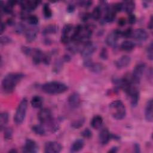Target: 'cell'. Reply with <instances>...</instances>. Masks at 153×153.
I'll use <instances>...</instances> for the list:
<instances>
[{
  "instance_id": "cell-28",
  "label": "cell",
  "mask_w": 153,
  "mask_h": 153,
  "mask_svg": "<svg viewBox=\"0 0 153 153\" xmlns=\"http://www.w3.org/2000/svg\"><path fill=\"white\" fill-rule=\"evenodd\" d=\"M42 103L43 99L39 96H34L30 100V104L34 108H40L42 106Z\"/></svg>"
},
{
  "instance_id": "cell-53",
  "label": "cell",
  "mask_w": 153,
  "mask_h": 153,
  "mask_svg": "<svg viewBox=\"0 0 153 153\" xmlns=\"http://www.w3.org/2000/svg\"><path fill=\"white\" fill-rule=\"evenodd\" d=\"M126 23V19L124 18H120L118 21V24L120 26H124Z\"/></svg>"
},
{
  "instance_id": "cell-57",
  "label": "cell",
  "mask_w": 153,
  "mask_h": 153,
  "mask_svg": "<svg viewBox=\"0 0 153 153\" xmlns=\"http://www.w3.org/2000/svg\"><path fill=\"white\" fill-rule=\"evenodd\" d=\"M151 1H142V5L143 7H144L145 8H148L149 7V4H150Z\"/></svg>"
},
{
  "instance_id": "cell-4",
  "label": "cell",
  "mask_w": 153,
  "mask_h": 153,
  "mask_svg": "<svg viewBox=\"0 0 153 153\" xmlns=\"http://www.w3.org/2000/svg\"><path fill=\"white\" fill-rule=\"evenodd\" d=\"M28 101L26 97L22 99L16 109V111L14 117V121L16 124H21L26 117Z\"/></svg>"
},
{
  "instance_id": "cell-12",
  "label": "cell",
  "mask_w": 153,
  "mask_h": 153,
  "mask_svg": "<svg viewBox=\"0 0 153 153\" xmlns=\"http://www.w3.org/2000/svg\"><path fill=\"white\" fill-rule=\"evenodd\" d=\"M38 145L36 142L30 139H27L25 141L24 146L22 148L23 152L36 153L38 151Z\"/></svg>"
},
{
  "instance_id": "cell-61",
  "label": "cell",
  "mask_w": 153,
  "mask_h": 153,
  "mask_svg": "<svg viewBox=\"0 0 153 153\" xmlns=\"http://www.w3.org/2000/svg\"><path fill=\"white\" fill-rule=\"evenodd\" d=\"M17 152V150H16L15 149H13V148L8 151V152Z\"/></svg>"
},
{
  "instance_id": "cell-17",
  "label": "cell",
  "mask_w": 153,
  "mask_h": 153,
  "mask_svg": "<svg viewBox=\"0 0 153 153\" xmlns=\"http://www.w3.org/2000/svg\"><path fill=\"white\" fill-rule=\"evenodd\" d=\"M38 27L36 26H32L27 28L25 32V38L27 42H32L36 39L38 32Z\"/></svg>"
},
{
  "instance_id": "cell-19",
  "label": "cell",
  "mask_w": 153,
  "mask_h": 153,
  "mask_svg": "<svg viewBox=\"0 0 153 153\" xmlns=\"http://www.w3.org/2000/svg\"><path fill=\"white\" fill-rule=\"evenodd\" d=\"M99 140L102 145H106L111 140V133L106 128L102 129L99 132Z\"/></svg>"
},
{
  "instance_id": "cell-50",
  "label": "cell",
  "mask_w": 153,
  "mask_h": 153,
  "mask_svg": "<svg viewBox=\"0 0 153 153\" xmlns=\"http://www.w3.org/2000/svg\"><path fill=\"white\" fill-rule=\"evenodd\" d=\"M75 10V5L73 4H70L67 6L66 8V11L69 13H73Z\"/></svg>"
},
{
  "instance_id": "cell-37",
  "label": "cell",
  "mask_w": 153,
  "mask_h": 153,
  "mask_svg": "<svg viewBox=\"0 0 153 153\" xmlns=\"http://www.w3.org/2000/svg\"><path fill=\"white\" fill-rule=\"evenodd\" d=\"M85 123V118H80L78 120H74L71 123V127L74 128H79L81 127Z\"/></svg>"
},
{
  "instance_id": "cell-49",
  "label": "cell",
  "mask_w": 153,
  "mask_h": 153,
  "mask_svg": "<svg viewBox=\"0 0 153 153\" xmlns=\"http://www.w3.org/2000/svg\"><path fill=\"white\" fill-rule=\"evenodd\" d=\"M51 59V55L50 54H44L42 59V63L46 65H48L50 63Z\"/></svg>"
},
{
  "instance_id": "cell-8",
  "label": "cell",
  "mask_w": 153,
  "mask_h": 153,
  "mask_svg": "<svg viewBox=\"0 0 153 153\" xmlns=\"http://www.w3.org/2000/svg\"><path fill=\"white\" fill-rule=\"evenodd\" d=\"M38 119L41 124L48 125L53 120V116L51 111L44 108L41 109L38 113Z\"/></svg>"
},
{
  "instance_id": "cell-51",
  "label": "cell",
  "mask_w": 153,
  "mask_h": 153,
  "mask_svg": "<svg viewBox=\"0 0 153 153\" xmlns=\"http://www.w3.org/2000/svg\"><path fill=\"white\" fill-rule=\"evenodd\" d=\"M6 25H8V26H15L16 25V23H15V20L13 18L11 17V18H9L7 20V22H6Z\"/></svg>"
},
{
  "instance_id": "cell-2",
  "label": "cell",
  "mask_w": 153,
  "mask_h": 153,
  "mask_svg": "<svg viewBox=\"0 0 153 153\" xmlns=\"http://www.w3.org/2000/svg\"><path fill=\"white\" fill-rule=\"evenodd\" d=\"M41 89L44 93L48 94H58L67 91L68 87L60 81H51L44 84Z\"/></svg>"
},
{
  "instance_id": "cell-40",
  "label": "cell",
  "mask_w": 153,
  "mask_h": 153,
  "mask_svg": "<svg viewBox=\"0 0 153 153\" xmlns=\"http://www.w3.org/2000/svg\"><path fill=\"white\" fill-rule=\"evenodd\" d=\"M23 54H25L26 56H32L33 51V48H32L27 46H22L21 48Z\"/></svg>"
},
{
  "instance_id": "cell-29",
  "label": "cell",
  "mask_w": 153,
  "mask_h": 153,
  "mask_svg": "<svg viewBox=\"0 0 153 153\" xmlns=\"http://www.w3.org/2000/svg\"><path fill=\"white\" fill-rule=\"evenodd\" d=\"M9 115L8 112H2L0 115V128L1 130H4L6 127V126L8 122Z\"/></svg>"
},
{
  "instance_id": "cell-44",
  "label": "cell",
  "mask_w": 153,
  "mask_h": 153,
  "mask_svg": "<svg viewBox=\"0 0 153 153\" xmlns=\"http://www.w3.org/2000/svg\"><path fill=\"white\" fill-rule=\"evenodd\" d=\"M133 30L131 28H127L124 31H122V37L124 38H130L132 37Z\"/></svg>"
},
{
  "instance_id": "cell-10",
  "label": "cell",
  "mask_w": 153,
  "mask_h": 153,
  "mask_svg": "<svg viewBox=\"0 0 153 153\" xmlns=\"http://www.w3.org/2000/svg\"><path fill=\"white\" fill-rule=\"evenodd\" d=\"M22 11L30 13L34 11L38 6L41 3V1H19V2Z\"/></svg>"
},
{
  "instance_id": "cell-23",
  "label": "cell",
  "mask_w": 153,
  "mask_h": 153,
  "mask_svg": "<svg viewBox=\"0 0 153 153\" xmlns=\"http://www.w3.org/2000/svg\"><path fill=\"white\" fill-rule=\"evenodd\" d=\"M59 30V27L56 25H49L45 26L42 32V33L44 36H47L48 35L55 34Z\"/></svg>"
},
{
  "instance_id": "cell-20",
  "label": "cell",
  "mask_w": 153,
  "mask_h": 153,
  "mask_svg": "<svg viewBox=\"0 0 153 153\" xmlns=\"http://www.w3.org/2000/svg\"><path fill=\"white\" fill-rule=\"evenodd\" d=\"M105 12V14L102 19V22L112 23L115 19L117 13L112 8L111 6H109V5Z\"/></svg>"
},
{
  "instance_id": "cell-6",
  "label": "cell",
  "mask_w": 153,
  "mask_h": 153,
  "mask_svg": "<svg viewBox=\"0 0 153 153\" xmlns=\"http://www.w3.org/2000/svg\"><path fill=\"white\" fill-rule=\"evenodd\" d=\"M122 37V30L115 29L110 32L105 39L106 44L112 47H116L118 39Z\"/></svg>"
},
{
  "instance_id": "cell-58",
  "label": "cell",
  "mask_w": 153,
  "mask_h": 153,
  "mask_svg": "<svg viewBox=\"0 0 153 153\" xmlns=\"http://www.w3.org/2000/svg\"><path fill=\"white\" fill-rule=\"evenodd\" d=\"M148 27L149 29L150 30H152V27H153V25H152V16H151V18H150V20L148 23Z\"/></svg>"
},
{
  "instance_id": "cell-27",
  "label": "cell",
  "mask_w": 153,
  "mask_h": 153,
  "mask_svg": "<svg viewBox=\"0 0 153 153\" xmlns=\"http://www.w3.org/2000/svg\"><path fill=\"white\" fill-rule=\"evenodd\" d=\"M123 11H126L128 14L133 13L135 8V2L133 1H127L123 2Z\"/></svg>"
},
{
  "instance_id": "cell-22",
  "label": "cell",
  "mask_w": 153,
  "mask_h": 153,
  "mask_svg": "<svg viewBox=\"0 0 153 153\" xmlns=\"http://www.w3.org/2000/svg\"><path fill=\"white\" fill-rule=\"evenodd\" d=\"M84 146V141L82 139L75 140L72 144L70 151L71 152H76L81 151Z\"/></svg>"
},
{
  "instance_id": "cell-43",
  "label": "cell",
  "mask_w": 153,
  "mask_h": 153,
  "mask_svg": "<svg viewBox=\"0 0 153 153\" xmlns=\"http://www.w3.org/2000/svg\"><path fill=\"white\" fill-rule=\"evenodd\" d=\"M99 56H100V58L102 60H107L108 58V50L106 48L103 47L100 50Z\"/></svg>"
},
{
  "instance_id": "cell-38",
  "label": "cell",
  "mask_w": 153,
  "mask_h": 153,
  "mask_svg": "<svg viewBox=\"0 0 153 153\" xmlns=\"http://www.w3.org/2000/svg\"><path fill=\"white\" fill-rule=\"evenodd\" d=\"M13 131L11 127H5L4 130V137L5 140H10L13 137Z\"/></svg>"
},
{
  "instance_id": "cell-46",
  "label": "cell",
  "mask_w": 153,
  "mask_h": 153,
  "mask_svg": "<svg viewBox=\"0 0 153 153\" xmlns=\"http://www.w3.org/2000/svg\"><path fill=\"white\" fill-rule=\"evenodd\" d=\"M93 63L94 62L91 57H87V58L84 59V60L83 62V65L85 68L89 69L91 67V66L93 65Z\"/></svg>"
},
{
  "instance_id": "cell-33",
  "label": "cell",
  "mask_w": 153,
  "mask_h": 153,
  "mask_svg": "<svg viewBox=\"0 0 153 153\" xmlns=\"http://www.w3.org/2000/svg\"><path fill=\"white\" fill-rule=\"evenodd\" d=\"M32 130L36 134L44 136L46 134V130L42 125H34L32 127Z\"/></svg>"
},
{
  "instance_id": "cell-21",
  "label": "cell",
  "mask_w": 153,
  "mask_h": 153,
  "mask_svg": "<svg viewBox=\"0 0 153 153\" xmlns=\"http://www.w3.org/2000/svg\"><path fill=\"white\" fill-rule=\"evenodd\" d=\"M44 53L39 48H33L32 53V62L35 65H39L40 63L42 62V59Z\"/></svg>"
},
{
  "instance_id": "cell-41",
  "label": "cell",
  "mask_w": 153,
  "mask_h": 153,
  "mask_svg": "<svg viewBox=\"0 0 153 153\" xmlns=\"http://www.w3.org/2000/svg\"><path fill=\"white\" fill-rule=\"evenodd\" d=\"M12 42V39L7 36V35H4V36H1V44L2 45H5L7 44H10Z\"/></svg>"
},
{
  "instance_id": "cell-14",
  "label": "cell",
  "mask_w": 153,
  "mask_h": 153,
  "mask_svg": "<svg viewBox=\"0 0 153 153\" xmlns=\"http://www.w3.org/2000/svg\"><path fill=\"white\" fill-rule=\"evenodd\" d=\"M68 103L71 108H77L81 104L80 95L77 92L71 93L68 99Z\"/></svg>"
},
{
  "instance_id": "cell-55",
  "label": "cell",
  "mask_w": 153,
  "mask_h": 153,
  "mask_svg": "<svg viewBox=\"0 0 153 153\" xmlns=\"http://www.w3.org/2000/svg\"><path fill=\"white\" fill-rule=\"evenodd\" d=\"M62 59L64 61V62H68L71 60V57L69 56V54H66L62 57Z\"/></svg>"
},
{
  "instance_id": "cell-11",
  "label": "cell",
  "mask_w": 153,
  "mask_h": 153,
  "mask_svg": "<svg viewBox=\"0 0 153 153\" xmlns=\"http://www.w3.org/2000/svg\"><path fill=\"white\" fill-rule=\"evenodd\" d=\"M62 149V145L55 141L47 142L44 146V152L45 153H59Z\"/></svg>"
},
{
  "instance_id": "cell-15",
  "label": "cell",
  "mask_w": 153,
  "mask_h": 153,
  "mask_svg": "<svg viewBox=\"0 0 153 153\" xmlns=\"http://www.w3.org/2000/svg\"><path fill=\"white\" fill-rule=\"evenodd\" d=\"M148 36L149 35L147 32L142 28H139L133 30L132 35V37L135 40L139 42L145 41L148 38Z\"/></svg>"
},
{
  "instance_id": "cell-36",
  "label": "cell",
  "mask_w": 153,
  "mask_h": 153,
  "mask_svg": "<svg viewBox=\"0 0 153 153\" xmlns=\"http://www.w3.org/2000/svg\"><path fill=\"white\" fill-rule=\"evenodd\" d=\"M26 21L30 25H32V26H36L38 22H39V19L38 17L35 16V15H33V14H30L29 15V16L27 17Z\"/></svg>"
},
{
  "instance_id": "cell-48",
  "label": "cell",
  "mask_w": 153,
  "mask_h": 153,
  "mask_svg": "<svg viewBox=\"0 0 153 153\" xmlns=\"http://www.w3.org/2000/svg\"><path fill=\"white\" fill-rule=\"evenodd\" d=\"M127 21H128V23L130 25L134 24L136 23V16L134 14H133V13L129 14L128 16Z\"/></svg>"
},
{
  "instance_id": "cell-34",
  "label": "cell",
  "mask_w": 153,
  "mask_h": 153,
  "mask_svg": "<svg viewBox=\"0 0 153 153\" xmlns=\"http://www.w3.org/2000/svg\"><path fill=\"white\" fill-rule=\"evenodd\" d=\"M103 66L102 64L99 63H93L91 67L88 69L91 72L98 74L102 71Z\"/></svg>"
},
{
  "instance_id": "cell-52",
  "label": "cell",
  "mask_w": 153,
  "mask_h": 153,
  "mask_svg": "<svg viewBox=\"0 0 153 153\" xmlns=\"http://www.w3.org/2000/svg\"><path fill=\"white\" fill-rule=\"evenodd\" d=\"M133 149H134V152H140V145L137 143H135L133 145Z\"/></svg>"
},
{
  "instance_id": "cell-47",
  "label": "cell",
  "mask_w": 153,
  "mask_h": 153,
  "mask_svg": "<svg viewBox=\"0 0 153 153\" xmlns=\"http://www.w3.org/2000/svg\"><path fill=\"white\" fill-rule=\"evenodd\" d=\"M90 18H91V14L89 13L84 12L80 14V19L84 22H87Z\"/></svg>"
},
{
  "instance_id": "cell-5",
  "label": "cell",
  "mask_w": 153,
  "mask_h": 153,
  "mask_svg": "<svg viewBox=\"0 0 153 153\" xmlns=\"http://www.w3.org/2000/svg\"><path fill=\"white\" fill-rule=\"evenodd\" d=\"M145 69L146 64L143 62L138 63L134 66L133 70V72L131 75L133 82L135 85H138L140 83Z\"/></svg>"
},
{
  "instance_id": "cell-59",
  "label": "cell",
  "mask_w": 153,
  "mask_h": 153,
  "mask_svg": "<svg viewBox=\"0 0 153 153\" xmlns=\"http://www.w3.org/2000/svg\"><path fill=\"white\" fill-rule=\"evenodd\" d=\"M118 148L117 146H113L112 147L109 151H108V152H113V153H115V152H118Z\"/></svg>"
},
{
  "instance_id": "cell-45",
  "label": "cell",
  "mask_w": 153,
  "mask_h": 153,
  "mask_svg": "<svg viewBox=\"0 0 153 153\" xmlns=\"http://www.w3.org/2000/svg\"><path fill=\"white\" fill-rule=\"evenodd\" d=\"M77 3L79 6L87 8L91 7V5L93 4V2L91 1H78Z\"/></svg>"
},
{
  "instance_id": "cell-3",
  "label": "cell",
  "mask_w": 153,
  "mask_h": 153,
  "mask_svg": "<svg viewBox=\"0 0 153 153\" xmlns=\"http://www.w3.org/2000/svg\"><path fill=\"white\" fill-rule=\"evenodd\" d=\"M109 108L111 115L114 119L121 120L126 117V107L121 100H116L112 102L109 105Z\"/></svg>"
},
{
  "instance_id": "cell-42",
  "label": "cell",
  "mask_w": 153,
  "mask_h": 153,
  "mask_svg": "<svg viewBox=\"0 0 153 153\" xmlns=\"http://www.w3.org/2000/svg\"><path fill=\"white\" fill-rule=\"evenodd\" d=\"M81 135L84 138L89 139L92 137L93 133H92V131L89 128H87L81 132Z\"/></svg>"
},
{
  "instance_id": "cell-18",
  "label": "cell",
  "mask_w": 153,
  "mask_h": 153,
  "mask_svg": "<svg viewBox=\"0 0 153 153\" xmlns=\"http://www.w3.org/2000/svg\"><path fill=\"white\" fill-rule=\"evenodd\" d=\"M153 103L152 100L149 99L147 101L145 109V118L146 121L152 122L153 121Z\"/></svg>"
},
{
  "instance_id": "cell-13",
  "label": "cell",
  "mask_w": 153,
  "mask_h": 153,
  "mask_svg": "<svg viewBox=\"0 0 153 153\" xmlns=\"http://www.w3.org/2000/svg\"><path fill=\"white\" fill-rule=\"evenodd\" d=\"M127 96H129L130 97V105L133 108L136 107L139 102V97H140V94H139V91L138 88H137L136 85L134 86L127 94Z\"/></svg>"
},
{
  "instance_id": "cell-30",
  "label": "cell",
  "mask_w": 153,
  "mask_h": 153,
  "mask_svg": "<svg viewBox=\"0 0 153 153\" xmlns=\"http://www.w3.org/2000/svg\"><path fill=\"white\" fill-rule=\"evenodd\" d=\"M102 13V10L100 8V7L98 5L94 8L93 10L92 11L91 14V18L93 19L95 21L99 20L101 19Z\"/></svg>"
},
{
  "instance_id": "cell-25",
  "label": "cell",
  "mask_w": 153,
  "mask_h": 153,
  "mask_svg": "<svg viewBox=\"0 0 153 153\" xmlns=\"http://www.w3.org/2000/svg\"><path fill=\"white\" fill-rule=\"evenodd\" d=\"M103 118L99 115H95L93 117L91 121V126L94 129H99L103 124Z\"/></svg>"
},
{
  "instance_id": "cell-7",
  "label": "cell",
  "mask_w": 153,
  "mask_h": 153,
  "mask_svg": "<svg viewBox=\"0 0 153 153\" xmlns=\"http://www.w3.org/2000/svg\"><path fill=\"white\" fill-rule=\"evenodd\" d=\"M96 45L91 41H89L82 45L81 50L80 51L81 56L84 59L87 57H91V56L96 51Z\"/></svg>"
},
{
  "instance_id": "cell-56",
  "label": "cell",
  "mask_w": 153,
  "mask_h": 153,
  "mask_svg": "<svg viewBox=\"0 0 153 153\" xmlns=\"http://www.w3.org/2000/svg\"><path fill=\"white\" fill-rule=\"evenodd\" d=\"M6 23L4 22H2L1 25V34H2L5 30L6 28Z\"/></svg>"
},
{
  "instance_id": "cell-26",
  "label": "cell",
  "mask_w": 153,
  "mask_h": 153,
  "mask_svg": "<svg viewBox=\"0 0 153 153\" xmlns=\"http://www.w3.org/2000/svg\"><path fill=\"white\" fill-rule=\"evenodd\" d=\"M135 43L130 40L123 41L120 45V49L124 51H130L135 47Z\"/></svg>"
},
{
  "instance_id": "cell-35",
  "label": "cell",
  "mask_w": 153,
  "mask_h": 153,
  "mask_svg": "<svg viewBox=\"0 0 153 153\" xmlns=\"http://www.w3.org/2000/svg\"><path fill=\"white\" fill-rule=\"evenodd\" d=\"M44 16L46 19H49L52 16V11L48 3H45L42 7Z\"/></svg>"
},
{
  "instance_id": "cell-24",
  "label": "cell",
  "mask_w": 153,
  "mask_h": 153,
  "mask_svg": "<svg viewBox=\"0 0 153 153\" xmlns=\"http://www.w3.org/2000/svg\"><path fill=\"white\" fill-rule=\"evenodd\" d=\"M81 45L82 44L77 42H71L67 45V50L72 54H75L81 51Z\"/></svg>"
},
{
  "instance_id": "cell-39",
  "label": "cell",
  "mask_w": 153,
  "mask_h": 153,
  "mask_svg": "<svg viewBox=\"0 0 153 153\" xmlns=\"http://www.w3.org/2000/svg\"><path fill=\"white\" fill-rule=\"evenodd\" d=\"M152 48H153V45H152V42H151L146 48V56L149 60H152L153 59Z\"/></svg>"
},
{
  "instance_id": "cell-31",
  "label": "cell",
  "mask_w": 153,
  "mask_h": 153,
  "mask_svg": "<svg viewBox=\"0 0 153 153\" xmlns=\"http://www.w3.org/2000/svg\"><path fill=\"white\" fill-rule=\"evenodd\" d=\"M63 63H64V61L63 60L62 58L56 59L54 63L53 67V72H54L56 74L59 73L63 68Z\"/></svg>"
},
{
  "instance_id": "cell-60",
  "label": "cell",
  "mask_w": 153,
  "mask_h": 153,
  "mask_svg": "<svg viewBox=\"0 0 153 153\" xmlns=\"http://www.w3.org/2000/svg\"><path fill=\"white\" fill-rule=\"evenodd\" d=\"M44 42L45 44L48 45V44H50L51 43V41L49 38H45L44 41Z\"/></svg>"
},
{
  "instance_id": "cell-9",
  "label": "cell",
  "mask_w": 153,
  "mask_h": 153,
  "mask_svg": "<svg viewBox=\"0 0 153 153\" xmlns=\"http://www.w3.org/2000/svg\"><path fill=\"white\" fill-rule=\"evenodd\" d=\"M74 26L72 25L70 23H68L64 25L62 31V36L60 38V41L62 44L68 45L69 43L71 42L70 33L74 30Z\"/></svg>"
},
{
  "instance_id": "cell-54",
  "label": "cell",
  "mask_w": 153,
  "mask_h": 153,
  "mask_svg": "<svg viewBox=\"0 0 153 153\" xmlns=\"http://www.w3.org/2000/svg\"><path fill=\"white\" fill-rule=\"evenodd\" d=\"M147 77L148 78V80L150 81V82H152V68H151L148 72H147Z\"/></svg>"
},
{
  "instance_id": "cell-1",
  "label": "cell",
  "mask_w": 153,
  "mask_h": 153,
  "mask_svg": "<svg viewBox=\"0 0 153 153\" xmlns=\"http://www.w3.org/2000/svg\"><path fill=\"white\" fill-rule=\"evenodd\" d=\"M24 76V74L20 72H11L7 74L2 79L1 87L2 91L7 94L12 93Z\"/></svg>"
},
{
  "instance_id": "cell-32",
  "label": "cell",
  "mask_w": 153,
  "mask_h": 153,
  "mask_svg": "<svg viewBox=\"0 0 153 153\" xmlns=\"http://www.w3.org/2000/svg\"><path fill=\"white\" fill-rule=\"evenodd\" d=\"M27 29V27L24 23L20 22L15 25L14 31L16 33L21 35L22 33H25Z\"/></svg>"
},
{
  "instance_id": "cell-16",
  "label": "cell",
  "mask_w": 153,
  "mask_h": 153,
  "mask_svg": "<svg viewBox=\"0 0 153 153\" xmlns=\"http://www.w3.org/2000/svg\"><path fill=\"white\" fill-rule=\"evenodd\" d=\"M131 62V58L128 55H123L115 61V65L118 69H121L126 68L130 65Z\"/></svg>"
}]
</instances>
